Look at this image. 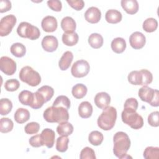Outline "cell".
Returning <instances> with one entry per match:
<instances>
[{
  "mask_svg": "<svg viewBox=\"0 0 159 159\" xmlns=\"http://www.w3.org/2000/svg\"><path fill=\"white\" fill-rule=\"evenodd\" d=\"M113 153L119 158L130 157L127 152L130 147V140L128 135L124 132H117L113 137Z\"/></svg>",
  "mask_w": 159,
  "mask_h": 159,
  "instance_id": "1",
  "label": "cell"
},
{
  "mask_svg": "<svg viewBox=\"0 0 159 159\" xmlns=\"http://www.w3.org/2000/svg\"><path fill=\"white\" fill-rule=\"evenodd\" d=\"M44 119L50 123H61L67 122L69 119L68 109L63 107L51 106L47 107L43 112Z\"/></svg>",
  "mask_w": 159,
  "mask_h": 159,
  "instance_id": "2",
  "label": "cell"
},
{
  "mask_svg": "<svg viewBox=\"0 0 159 159\" xmlns=\"http://www.w3.org/2000/svg\"><path fill=\"white\" fill-rule=\"evenodd\" d=\"M117 119V111L112 106H108L103 110L98 119V125L104 130L112 129Z\"/></svg>",
  "mask_w": 159,
  "mask_h": 159,
  "instance_id": "3",
  "label": "cell"
},
{
  "mask_svg": "<svg viewBox=\"0 0 159 159\" xmlns=\"http://www.w3.org/2000/svg\"><path fill=\"white\" fill-rule=\"evenodd\" d=\"M122 120L133 129H139L143 125V117L135 110L124 108L121 114Z\"/></svg>",
  "mask_w": 159,
  "mask_h": 159,
  "instance_id": "4",
  "label": "cell"
},
{
  "mask_svg": "<svg viewBox=\"0 0 159 159\" xmlns=\"http://www.w3.org/2000/svg\"><path fill=\"white\" fill-rule=\"evenodd\" d=\"M20 80L29 86H37L41 82L39 73L29 66H24L19 72Z\"/></svg>",
  "mask_w": 159,
  "mask_h": 159,
  "instance_id": "5",
  "label": "cell"
},
{
  "mask_svg": "<svg viewBox=\"0 0 159 159\" xmlns=\"http://www.w3.org/2000/svg\"><path fill=\"white\" fill-rule=\"evenodd\" d=\"M139 97L142 101L148 102L152 106H159V92L147 86H143L139 90Z\"/></svg>",
  "mask_w": 159,
  "mask_h": 159,
  "instance_id": "6",
  "label": "cell"
},
{
  "mask_svg": "<svg viewBox=\"0 0 159 159\" xmlns=\"http://www.w3.org/2000/svg\"><path fill=\"white\" fill-rule=\"evenodd\" d=\"M17 34L23 38H27L34 40L37 39L40 35L39 29L27 22H22L17 29Z\"/></svg>",
  "mask_w": 159,
  "mask_h": 159,
  "instance_id": "7",
  "label": "cell"
},
{
  "mask_svg": "<svg viewBox=\"0 0 159 159\" xmlns=\"http://www.w3.org/2000/svg\"><path fill=\"white\" fill-rule=\"evenodd\" d=\"M90 70L89 63L84 60L75 61L71 67V75L75 78H83L86 76Z\"/></svg>",
  "mask_w": 159,
  "mask_h": 159,
  "instance_id": "8",
  "label": "cell"
},
{
  "mask_svg": "<svg viewBox=\"0 0 159 159\" xmlns=\"http://www.w3.org/2000/svg\"><path fill=\"white\" fill-rule=\"evenodd\" d=\"M16 22L17 19L12 14L3 17L0 22V35L4 37L9 35L16 25Z\"/></svg>",
  "mask_w": 159,
  "mask_h": 159,
  "instance_id": "9",
  "label": "cell"
},
{
  "mask_svg": "<svg viewBox=\"0 0 159 159\" xmlns=\"http://www.w3.org/2000/svg\"><path fill=\"white\" fill-rule=\"evenodd\" d=\"M16 63L12 58L3 56L0 58V70L5 75L11 76L14 74L16 71Z\"/></svg>",
  "mask_w": 159,
  "mask_h": 159,
  "instance_id": "10",
  "label": "cell"
},
{
  "mask_svg": "<svg viewBox=\"0 0 159 159\" xmlns=\"http://www.w3.org/2000/svg\"><path fill=\"white\" fill-rule=\"evenodd\" d=\"M146 42L145 36L140 32H134L129 37L130 46L134 49H140L144 47Z\"/></svg>",
  "mask_w": 159,
  "mask_h": 159,
  "instance_id": "11",
  "label": "cell"
},
{
  "mask_svg": "<svg viewBox=\"0 0 159 159\" xmlns=\"http://www.w3.org/2000/svg\"><path fill=\"white\" fill-rule=\"evenodd\" d=\"M42 47L48 52H53L57 50L58 45L57 39L53 35H46L42 40Z\"/></svg>",
  "mask_w": 159,
  "mask_h": 159,
  "instance_id": "12",
  "label": "cell"
},
{
  "mask_svg": "<svg viewBox=\"0 0 159 159\" xmlns=\"http://www.w3.org/2000/svg\"><path fill=\"white\" fill-rule=\"evenodd\" d=\"M111 102V96L106 92H100L96 94L94 97V103L96 106L101 109L107 108Z\"/></svg>",
  "mask_w": 159,
  "mask_h": 159,
  "instance_id": "13",
  "label": "cell"
},
{
  "mask_svg": "<svg viewBox=\"0 0 159 159\" xmlns=\"http://www.w3.org/2000/svg\"><path fill=\"white\" fill-rule=\"evenodd\" d=\"M84 17L86 21L91 24L98 23L101 17V12L96 7H89L84 13Z\"/></svg>",
  "mask_w": 159,
  "mask_h": 159,
  "instance_id": "14",
  "label": "cell"
},
{
  "mask_svg": "<svg viewBox=\"0 0 159 159\" xmlns=\"http://www.w3.org/2000/svg\"><path fill=\"white\" fill-rule=\"evenodd\" d=\"M41 26L45 32H53L57 29V20L55 17L52 16H47L42 19Z\"/></svg>",
  "mask_w": 159,
  "mask_h": 159,
  "instance_id": "15",
  "label": "cell"
},
{
  "mask_svg": "<svg viewBox=\"0 0 159 159\" xmlns=\"http://www.w3.org/2000/svg\"><path fill=\"white\" fill-rule=\"evenodd\" d=\"M40 136L43 145H45L48 148H50L53 146L55 134L53 130L48 128L45 129L42 131Z\"/></svg>",
  "mask_w": 159,
  "mask_h": 159,
  "instance_id": "16",
  "label": "cell"
},
{
  "mask_svg": "<svg viewBox=\"0 0 159 159\" xmlns=\"http://www.w3.org/2000/svg\"><path fill=\"white\" fill-rule=\"evenodd\" d=\"M121 6L129 14H134L138 12L139 4L136 0H122Z\"/></svg>",
  "mask_w": 159,
  "mask_h": 159,
  "instance_id": "17",
  "label": "cell"
},
{
  "mask_svg": "<svg viewBox=\"0 0 159 159\" xmlns=\"http://www.w3.org/2000/svg\"><path fill=\"white\" fill-rule=\"evenodd\" d=\"M61 27L65 33H73L75 32L76 25L75 20L72 17L66 16L61 21Z\"/></svg>",
  "mask_w": 159,
  "mask_h": 159,
  "instance_id": "18",
  "label": "cell"
},
{
  "mask_svg": "<svg viewBox=\"0 0 159 159\" xmlns=\"http://www.w3.org/2000/svg\"><path fill=\"white\" fill-rule=\"evenodd\" d=\"M73 59V53L70 51L65 52L60 58L58 62V66L60 69L62 71L66 70L71 65Z\"/></svg>",
  "mask_w": 159,
  "mask_h": 159,
  "instance_id": "19",
  "label": "cell"
},
{
  "mask_svg": "<svg viewBox=\"0 0 159 159\" xmlns=\"http://www.w3.org/2000/svg\"><path fill=\"white\" fill-rule=\"evenodd\" d=\"M93 113V106L88 101H83L78 106L79 116L84 119L89 118Z\"/></svg>",
  "mask_w": 159,
  "mask_h": 159,
  "instance_id": "20",
  "label": "cell"
},
{
  "mask_svg": "<svg viewBox=\"0 0 159 159\" xmlns=\"http://www.w3.org/2000/svg\"><path fill=\"white\" fill-rule=\"evenodd\" d=\"M122 18L121 12L116 9H109L105 14L106 21L110 24H117L121 21Z\"/></svg>",
  "mask_w": 159,
  "mask_h": 159,
  "instance_id": "21",
  "label": "cell"
},
{
  "mask_svg": "<svg viewBox=\"0 0 159 159\" xmlns=\"http://www.w3.org/2000/svg\"><path fill=\"white\" fill-rule=\"evenodd\" d=\"M111 46L113 52L116 53H121L125 50L126 42L123 38L117 37L112 40Z\"/></svg>",
  "mask_w": 159,
  "mask_h": 159,
  "instance_id": "22",
  "label": "cell"
},
{
  "mask_svg": "<svg viewBox=\"0 0 159 159\" xmlns=\"http://www.w3.org/2000/svg\"><path fill=\"white\" fill-rule=\"evenodd\" d=\"M14 117L16 122L23 124L27 122L30 118V112L27 109L18 108L15 112Z\"/></svg>",
  "mask_w": 159,
  "mask_h": 159,
  "instance_id": "23",
  "label": "cell"
},
{
  "mask_svg": "<svg viewBox=\"0 0 159 159\" xmlns=\"http://www.w3.org/2000/svg\"><path fill=\"white\" fill-rule=\"evenodd\" d=\"M57 133L61 136L70 135L73 132V126L70 122H64L60 123L57 127Z\"/></svg>",
  "mask_w": 159,
  "mask_h": 159,
  "instance_id": "24",
  "label": "cell"
},
{
  "mask_svg": "<svg viewBox=\"0 0 159 159\" xmlns=\"http://www.w3.org/2000/svg\"><path fill=\"white\" fill-rule=\"evenodd\" d=\"M18 98L22 104L30 107L34 101V93L27 90H24L19 93Z\"/></svg>",
  "mask_w": 159,
  "mask_h": 159,
  "instance_id": "25",
  "label": "cell"
},
{
  "mask_svg": "<svg viewBox=\"0 0 159 159\" xmlns=\"http://www.w3.org/2000/svg\"><path fill=\"white\" fill-rule=\"evenodd\" d=\"M103 42V37L99 34L93 33L88 37V43L93 48H99L102 46Z\"/></svg>",
  "mask_w": 159,
  "mask_h": 159,
  "instance_id": "26",
  "label": "cell"
},
{
  "mask_svg": "<svg viewBox=\"0 0 159 159\" xmlns=\"http://www.w3.org/2000/svg\"><path fill=\"white\" fill-rule=\"evenodd\" d=\"M88 91L87 87L82 84V83H78L73 86L71 93L73 96L76 99H81L84 98Z\"/></svg>",
  "mask_w": 159,
  "mask_h": 159,
  "instance_id": "27",
  "label": "cell"
},
{
  "mask_svg": "<svg viewBox=\"0 0 159 159\" xmlns=\"http://www.w3.org/2000/svg\"><path fill=\"white\" fill-rule=\"evenodd\" d=\"M79 37L77 33H63L62 35V42L66 46H73L78 42Z\"/></svg>",
  "mask_w": 159,
  "mask_h": 159,
  "instance_id": "28",
  "label": "cell"
},
{
  "mask_svg": "<svg viewBox=\"0 0 159 159\" xmlns=\"http://www.w3.org/2000/svg\"><path fill=\"white\" fill-rule=\"evenodd\" d=\"M128 81L130 83L134 85H142L143 83V75L140 71H132L128 75Z\"/></svg>",
  "mask_w": 159,
  "mask_h": 159,
  "instance_id": "29",
  "label": "cell"
},
{
  "mask_svg": "<svg viewBox=\"0 0 159 159\" xmlns=\"http://www.w3.org/2000/svg\"><path fill=\"white\" fill-rule=\"evenodd\" d=\"M10 50L14 56L18 58L24 57L26 53L25 47L22 43L19 42L13 43L10 48Z\"/></svg>",
  "mask_w": 159,
  "mask_h": 159,
  "instance_id": "30",
  "label": "cell"
},
{
  "mask_svg": "<svg viewBox=\"0 0 159 159\" xmlns=\"http://www.w3.org/2000/svg\"><path fill=\"white\" fill-rule=\"evenodd\" d=\"M104 139L103 135L98 130L92 131L88 135V140L89 143L94 146L100 145Z\"/></svg>",
  "mask_w": 159,
  "mask_h": 159,
  "instance_id": "31",
  "label": "cell"
},
{
  "mask_svg": "<svg viewBox=\"0 0 159 159\" xmlns=\"http://www.w3.org/2000/svg\"><path fill=\"white\" fill-rule=\"evenodd\" d=\"M158 27L157 20L152 17L147 18L143 22V29L147 32H153L156 30Z\"/></svg>",
  "mask_w": 159,
  "mask_h": 159,
  "instance_id": "32",
  "label": "cell"
},
{
  "mask_svg": "<svg viewBox=\"0 0 159 159\" xmlns=\"http://www.w3.org/2000/svg\"><path fill=\"white\" fill-rule=\"evenodd\" d=\"M12 103L7 98H2L0 100V114L2 116L7 115L12 110Z\"/></svg>",
  "mask_w": 159,
  "mask_h": 159,
  "instance_id": "33",
  "label": "cell"
},
{
  "mask_svg": "<svg viewBox=\"0 0 159 159\" xmlns=\"http://www.w3.org/2000/svg\"><path fill=\"white\" fill-rule=\"evenodd\" d=\"M14 127L13 122L7 117H2L0 120V131L1 133H7L11 132Z\"/></svg>",
  "mask_w": 159,
  "mask_h": 159,
  "instance_id": "34",
  "label": "cell"
},
{
  "mask_svg": "<svg viewBox=\"0 0 159 159\" xmlns=\"http://www.w3.org/2000/svg\"><path fill=\"white\" fill-rule=\"evenodd\" d=\"M143 157L146 159H158L159 148L157 147H147L143 152Z\"/></svg>",
  "mask_w": 159,
  "mask_h": 159,
  "instance_id": "35",
  "label": "cell"
},
{
  "mask_svg": "<svg viewBox=\"0 0 159 159\" xmlns=\"http://www.w3.org/2000/svg\"><path fill=\"white\" fill-rule=\"evenodd\" d=\"M69 139L66 136H61L57 138L56 149L60 152H65L68 149Z\"/></svg>",
  "mask_w": 159,
  "mask_h": 159,
  "instance_id": "36",
  "label": "cell"
},
{
  "mask_svg": "<svg viewBox=\"0 0 159 159\" xmlns=\"http://www.w3.org/2000/svg\"><path fill=\"white\" fill-rule=\"evenodd\" d=\"M53 106H60L63 107L66 109H68L70 107V101L69 98L66 96H58L54 101L53 103Z\"/></svg>",
  "mask_w": 159,
  "mask_h": 159,
  "instance_id": "37",
  "label": "cell"
},
{
  "mask_svg": "<svg viewBox=\"0 0 159 159\" xmlns=\"http://www.w3.org/2000/svg\"><path fill=\"white\" fill-rule=\"evenodd\" d=\"M37 91L43 95L45 102L50 101L54 94V89L51 86L47 85L42 86L39 89H38Z\"/></svg>",
  "mask_w": 159,
  "mask_h": 159,
  "instance_id": "38",
  "label": "cell"
},
{
  "mask_svg": "<svg viewBox=\"0 0 159 159\" xmlns=\"http://www.w3.org/2000/svg\"><path fill=\"white\" fill-rule=\"evenodd\" d=\"M45 102V101L43 95L37 91L34 93V101L30 107L34 109H38L42 107Z\"/></svg>",
  "mask_w": 159,
  "mask_h": 159,
  "instance_id": "39",
  "label": "cell"
},
{
  "mask_svg": "<svg viewBox=\"0 0 159 159\" xmlns=\"http://www.w3.org/2000/svg\"><path fill=\"white\" fill-rule=\"evenodd\" d=\"M20 86L19 81L16 79H10L7 80L4 84V88L7 91H15Z\"/></svg>",
  "mask_w": 159,
  "mask_h": 159,
  "instance_id": "40",
  "label": "cell"
},
{
  "mask_svg": "<svg viewBox=\"0 0 159 159\" xmlns=\"http://www.w3.org/2000/svg\"><path fill=\"white\" fill-rule=\"evenodd\" d=\"M80 159H96L95 152L90 147H84L80 153Z\"/></svg>",
  "mask_w": 159,
  "mask_h": 159,
  "instance_id": "41",
  "label": "cell"
},
{
  "mask_svg": "<svg viewBox=\"0 0 159 159\" xmlns=\"http://www.w3.org/2000/svg\"><path fill=\"white\" fill-rule=\"evenodd\" d=\"M40 129V124L36 122H32L28 123L24 128L25 132L27 134H37Z\"/></svg>",
  "mask_w": 159,
  "mask_h": 159,
  "instance_id": "42",
  "label": "cell"
},
{
  "mask_svg": "<svg viewBox=\"0 0 159 159\" xmlns=\"http://www.w3.org/2000/svg\"><path fill=\"white\" fill-rule=\"evenodd\" d=\"M148 122L152 127H158L159 125V112L154 111L148 116Z\"/></svg>",
  "mask_w": 159,
  "mask_h": 159,
  "instance_id": "43",
  "label": "cell"
},
{
  "mask_svg": "<svg viewBox=\"0 0 159 159\" xmlns=\"http://www.w3.org/2000/svg\"><path fill=\"white\" fill-rule=\"evenodd\" d=\"M29 144L33 147H40L43 145L40 134H37L31 137L29 140Z\"/></svg>",
  "mask_w": 159,
  "mask_h": 159,
  "instance_id": "44",
  "label": "cell"
},
{
  "mask_svg": "<svg viewBox=\"0 0 159 159\" xmlns=\"http://www.w3.org/2000/svg\"><path fill=\"white\" fill-rule=\"evenodd\" d=\"M141 71L143 75L142 86H147V84H150L153 80V75L152 73L145 69L141 70Z\"/></svg>",
  "mask_w": 159,
  "mask_h": 159,
  "instance_id": "45",
  "label": "cell"
},
{
  "mask_svg": "<svg viewBox=\"0 0 159 159\" xmlns=\"http://www.w3.org/2000/svg\"><path fill=\"white\" fill-rule=\"evenodd\" d=\"M66 2L76 11L81 10L84 6V2L83 0H66Z\"/></svg>",
  "mask_w": 159,
  "mask_h": 159,
  "instance_id": "46",
  "label": "cell"
},
{
  "mask_svg": "<svg viewBox=\"0 0 159 159\" xmlns=\"http://www.w3.org/2000/svg\"><path fill=\"white\" fill-rule=\"evenodd\" d=\"M48 6L53 11L59 12L61 10L62 4L60 1L58 0H50L47 1Z\"/></svg>",
  "mask_w": 159,
  "mask_h": 159,
  "instance_id": "47",
  "label": "cell"
},
{
  "mask_svg": "<svg viewBox=\"0 0 159 159\" xmlns=\"http://www.w3.org/2000/svg\"><path fill=\"white\" fill-rule=\"evenodd\" d=\"M138 101L135 98H128L124 103V108H129V109H132L134 110H137L138 107Z\"/></svg>",
  "mask_w": 159,
  "mask_h": 159,
  "instance_id": "48",
  "label": "cell"
},
{
  "mask_svg": "<svg viewBox=\"0 0 159 159\" xmlns=\"http://www.w3.org/2000/svg\"><path fill=\"white\" fill-rule=\"evenodd\" d=\"M11 2L8 0H1L0 1V12L2 13L8 11L11 9Z\"/></svg>",
  "mask_w": 159,
  "mask_h": 159,
  "instance_id": "49",
  "label": "cell"
}]
</instances>
